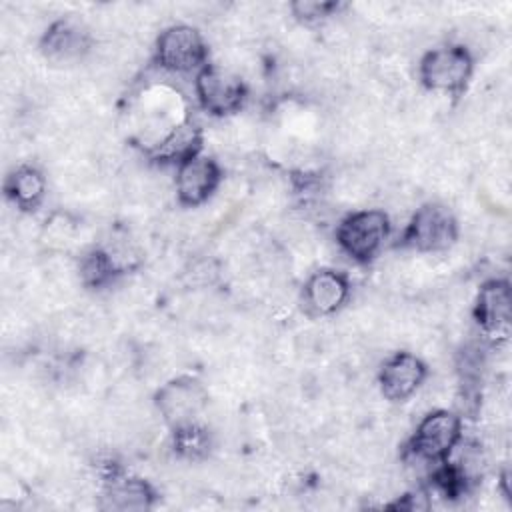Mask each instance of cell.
<instances>
[{"label": "cell", "mask_w": 512, "mask_h": 512, "mask_svg": "<svg viewBox=\"0 0 512 512\" xmlns=\"http://www.w3.org/2000/svg\"><path fill=\"white\" fill-rule=\"evenodd\" d=\"M388 234V218L380 210H362L348 216L338 232L340 248L354 260H370L384 244Z\"/></svg>", "instance_id": "cell-1"}, {"label": "cell", "mask_w": 512, "mask_h": 512, "mask_svg": "<svg viewBox=\"0 0 512 512\" xmlns=\"http://www.w3.org/2000/svg\"><path fill=\"white\" fill-rule=\"evenodd\" d=\"M206 58V44L190 26L178 24L166 28L156 42V62L172 74H184L198 68Z\"/></svg>", "instance_id": "cell-2"}, {"label": "cell", "mask_w": 512, "mask_h": 512, "mask_svg": "<svg viewBox=\"0 0 512 512\" xmlns=\"http://www.w3.org/2000/svg\"><path fill=\"white\" fill-rule=\"evenodd\" d=\"M472 72L470 52L462 46H446L428 52L420 64V78L432 90L456 92Z\"/></svg>", "instance_id": "cell-3"}, {"label": "cell", "mask_w": 512, "mask_h": 512, "mask_svg": "<svg viewBox=\"0 0 512 512\" xmlns=\"http://www.w3.org/2000/svg\"><path fill=\"white\" fill-rule=\"evenodd\" d=\"M460 438V420L458 416L438 410L428 414L416 428L410 450L420 462H438L444 460Z\"/></svg>", "instance_id": "cell-4"}, {"label": "cell", "mask_w": 512, "mask_h": 512, "mask_svg": "<svg viewBox=\"0 0 512 512\" xmlns=\"http://www.w3.org/2000/svg\"><path fill=\"white\" fill-rule=\"evenodd\" d=\"M208 394L198 380L188 376L170 380L156 394V406L162 418L174 428L194 424L196 416L204 410Z\"/></svg>", "instance_id": "cell-5"}, {"label": "cell", "mask_w": 512, "mask_h": 512, "mask_svg": "<svg viewBox=\"0 0 512 512\" xmlns=\"http://www.w3.org/2000/svg\"><path fill=\"white\" fill-rule=\"evenodd\" d=\"M196 94L204 110L216 116L236 112L244 100L242 80L220 66H206L196 78Z\"/></svg>", "instance_id": "cell-6"}, {"label": "cell", "mask_w": 512, "mask_h": 512, "mask_svg": "<svg viewBox=\"0 0 512 512\" xmlns=\"http://www.w3.org/2000/svg\"><path fill=\"white\" fill-rule=\"evenodd\" d=\"M404 238L408 246L422 252L444 250L456 238V224L444 206L428 204L414 214Z\"/></svg>", "instance_id": "cell-7"}, {"label": "cell", "mask_w": 512, "mask_h": 512, "mask_svg": "<svg viewBox=\"0 0 512 512\" xmlns=\"http://www.w3.org/2000/svg\"><path fill=\"white\" fill-rule=\"evenodd\" d=\"M220 170L214 160L204 156H192L178 166L176 194L182 204H202L218 186Z\"/></svg>", "instance_id": "cell-8"}, {"label": "cell", "mask_w": 512, "mask_h": 512, "mask_svg": "<svg viewBox=\"0 0 512 512\" xmlns=\"http://www.w3.org/2000/svg\"><path fill=\"white\" fill-rule=\"evenodd\" d=\"M426 368L412 354H396L392 356L382 372H380V388L384 398L388 400H406L410 398L418 386L424 382Z\"/></svg>", "instance_id": "cell-9"}, {"label": "cell", "mask_w": 512, "mask_h": 512, "mask_svg": "<svg viewBox=\"0 0 512 512\" xmlns=\"http://www.w3.org/2000/svg\"><path fill=\"white\" fill-rule=\"evenodd\" d=\"M348 296V282L340 272L320 270L310 276L304 288V302L316 316L336 312Z\"/></svg>", "instance_id": "cell-10"}, {"label": "cell", "mask_w": 512, "mask_h": 512, "mask_svg": "<svg viewBox=\"0 0 512 512\" xmlns=\"http://www.w3.org/2000/svg\"><path fill=\"white\" fill-rule=\"evenodd\" d=\"M476 316L490 334H506L510 326V288L502 280H492L478 294Z\"/></svg>", "instance_id": "cell-11"}, {"label": "cell", "mask_w": 512, "mask_h": 512, "mask_svg": "<svg viewBox=\"0 0 512 512\" xmlns=\"http://www.w3.org/2000/svg\"><path fill=\"white\" fill-rule=\"evenodd\" d=\"M42 48L48 58L68 62L80 58L88 50V34L78 24L62 20L56 22L44 36Z\"/></svg>", "instance_id": "cell-12"}, {"label": "cell", "mask_w": 512, "mask_h": 512, "mask_svg": "<svg viewBox=\"0 0 512 512\" xmlns=\"http://www.w3.org/2000/svg\"><path fill=\"white\" fill-rule=\"evenodd\" d=\"M200 130L192 122L174 126L152 150V156L160 162H184L198 154Z\"/></svg>", "instance_id": "cell-13"}, {"label": "cell", "mask_w": 512, "mask_h": 512, "mask_svg": "<svg viewBox=\"0 0 512 512\" xmlns=\"http://www.w3.org/2000/svg\"><path fill=\"white\" fill-rule=\"evenodd\" d=\"M44 178L36 168L22 166L6 182V192L14 204L28 210L34 208L44 196Z\"/></svg>", "instance_id": "cell-14"}, {"label": "cell", "mask_w": 512, "mask_h": 512, "mask_svg": "<svg viewBox=\"0 0 512 512\" xmlns=\"http://www.w3.org/2000/svg\"><path fill=\"white\" fill-rule=\"evenodd\" d=\"M108 506L116 510H140L148 508L152 500V490L144 480L138 478H120L112 480L106 492Z\"/></svg>", "instance_id": "cell-15"}, {"label": "cell", "mask_w": 512, "mask_h": 512, "mask_svg": "<svg viewBox=\"0 0 512 512\" xmlns=\"http://www.w3.org/2000/svg\"><path fill=\"white\" fill-rule=\"evenodd\" d=\"M210 440L206 430L198 428L196 424H186L176 428V448L180 454L188 456V458H196L200 454L206 452Z\"/></svg>", "instance_id": "cell-16"}, {"label": "cell", "mask_w": 512, "mask_h": 512, "mask_svg": "<svg viewBox=\"0 0 512 512\" xmlns=\"http://www.w3.org/2000/svg\"><path fill=\"white\" fill-rule=\"evenodd\" d=\"M332 10H336L334 2H314V0H300L292 4V12L294 16L302 18V20H320L324 16H330Z\"/></svg>", "instance_id": "cell-17"}]
</instances>
